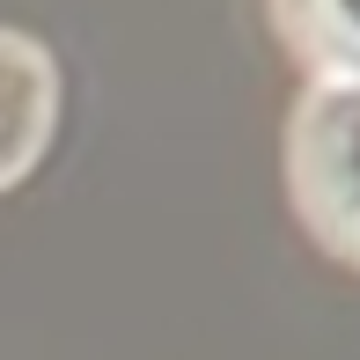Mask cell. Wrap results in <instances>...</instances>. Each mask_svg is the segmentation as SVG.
<instances>
[{"label":"cell","mask_w":360,"mask_h":360,"mask_svg":"<svg viewBox=\"0 0 360 360\" xmlns=\"http://www.w3.org/2000/svg\"><path fill=\"white\" fill-rule=\"evenodd\" d=\"M294 221L360 272V81H309L287 118Z\"/></svg>","instance_id":"6da1fadb"},{"label":"cell","mask_w":360,"mask_h":360,"mask_svg":"<svg viewBox=\"0 0 360 360\" xmlns=\"http://www.w3.org/2000/svg\"><path fill=\"white\" fill-rule=\"evenodd\" d=\"M272 22L309 81H360V0H272Z\"/></svg>","instance_id":"3957f363"},{"label":"cell","mask_w":360,"mask_h":360,"mask_svg":"<svg viewBox=\"0 0 360 360\" xmlns=\"http://www.w3.org/2000/svg\"><path fill=\"white\" fill-rule=\"evenodd\" d=\"M59 133V67L37 37L0 30V191H15Z\"/></svg>","instance_id":"7a4b0ae2"}]
</instances>
